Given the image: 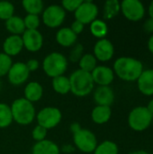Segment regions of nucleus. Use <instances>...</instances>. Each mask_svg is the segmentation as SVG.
<instances>
[{"instance_id": "nucleus-1", "label": "nucleus", "mask_w": 153, "mask_h": 154, "mask_svg": "<svg viewBox=\"0 0 153 154\" xmlns=\"http://www.w3.org/2000/svg\"><path fill=\"white\" fill-rule=\"evenodd\" d=\"M143 71L141 60L132 57H120L114 63V72L124 81H135Z\"/></svg>"}, {"instance_id": "nucleus-2", "label": "nucleus", "mask_w": 153, "mask_h": 154, "mask_svg": "<svg viewBox=\"0 0 153 154\" xmlns=\"http://www.w3.org/2000/svg\"><path fill=\"white\" fill-rule=\"evenodd\" d=\"M69 79L70 92L77 97H86L89 95L94 89V81L91 73L83 71L81 69L75 70Z\"/></svg>"}, {"instance_id": "nucleus-3", "label": "nucleus", "mask_w": 153, "mask_h": 154, "mask_svg": "<svg viewBox=\"0 0 153 154\" xmlns=\"http://www.w3.org/2000/svg\"><path fill=\"white\" fill-rule=\"evenodd\" d=\"M11 111L13 120L21 125H30L32 123L36 116L32 103L26 100L24 97L15 99L11 106Z\"/></svg>"}, {"instance_id": "nucleus-4", "label": "nucleus", "mask_w": 153, "mask_h": 154, "mask_svg": "<svg viewBox=\"0 0 153 154\" xmlns=\"http://www.w3.org/2000/svg\"><path fill=\"white\" fill-rule=\"evenodd\" d=\"M68 68L66 57L60 52H51L47 55L42 62V69L45 74L52 79L62 76Z\"/></svg>"}, {"instance_id": "nucleus-5", "label": "nucleus", "mask_w": 153, "mask_h": 154, "mask_svg": "<svg viewBox=\"0 0 153 154\" xmlns=\"http://www.w3.org/2000/svg\"><path fill=\"white\" fill-rule=\"evenodd\" d=\"M153 116L146 106L134 107L128 116V125L135 132L145 131L152 123Z\"/></svg>"}, {"instance_id": "nucleus-6", "label": "nucleus", "mask_w": 153, "mask_h": 154, "mask_svg": "<svg viewBox=\"0 0 153 154\" xmlns=\"http://www.w3.org/2000/svg\"><path fill=\"white\" fill-rule=\"evenodd\" d=\"M73 141L76 147L82 152H93L97 146V140L94 133L87 129L79 128L74 132Z\"/></svg>"}, {"instance_id": "nucleus-7", "label": "nucleus", "mask_w": 153, "mask_h": 154, "mask_svg": "<svg viewBox=\"0 0 153 154\" xmlns=\"http://www.w3.org/2000/svg\"><path fill=\"white\" fill-rule=\"evenodd\" d=\"M61 112L53 106H47L42 108L37 114L38 125L44 127L46 130L56 127L61 121Z\"/></svg>"}, {"instance_id": "nucleus-8", "label": "nucleus", "mask_w": 153, "mask_h": 154, "mask_svg": "<svg viewBox=\"0 0 153 154\" xmlns=\"http://www.w3.org/2000/svg\"><path fill=\"white\" fill-rule=\"evenodd\" d=\"M66 18V11L59 5H50L42 12V22L50 28H57Z\"/></svg>"}, {"instance_id": "nucleus-9", "label": "nucleus", "mask_w": 153, "mask_h": 154, "mask_svg": "<svg viewBox=\"0 0 153 154\" xmlns=\"http://www.w3.org/2000/svg\"><path fill=\"white\" fill-rule=\"evenodd\" d=\"M120 6L124 16L133 22L142 20L145 14V7L139 0H124Z\"/></svg>"}, {"instance_id": "nucleus-10", "label": "nucleus", "mask_w": 153, "mask_h": 154, "mask_svg": "<svg viewBox=\"0 0 153 154\" xmlns=\"http://www.w3.org/2000/svg\"><path fill=\"white\" fill-rule=\"evenodd\" d=\"M98 14V7L92 1H83L78 8L75 11L77 21L85 24H90L95 21Z\"/></svg>"}, {"instance_id": "nucleus-11", "label": "nucleus", "mask_w": 153, "mask_h": 154, "mask_svg": "<svg viewBox=\"0 0 153 154\" xmlns=\"http://www.w3.org/2000/svg\"><path fill=\"white\" fill-rule=\"evenodd\" d=\"M23 48L31 52L40 51L43 44V37L38 30H25L22 34Z\"/></svg>"}, {"instance_id": "nucleus-12", "label": "nucleus", "mask_w": 153, "mask_h": 154, "mask_svg": "<svg viewBox=\"0 0 153 154\" xmlns=\"http://www.w3.org/2000/svg\"><path fill=\"white\" fill-rule=\"evenodd\" d=\"M9 82L14 86H20L23 84L30 76V71L28 70L25 63L23 62H15L13 63L8 73Z\"/></svg>"}, {"instance_id": "nucleus-13", "label": "nucleus", "mask_w": 153, "mask_h": 154, "mask_svg": "<svg viewBox=\"0 0 153 154\" xmlns=\"http://www.w3.org/2000/svg\"><path fill=\"white\" fill-rule=\"evenodd\" d=\"M115 53V48L111 41L104 38L100 39L96 42L94 46V56L96 60H100L102 62H106L110 60Z\"/></svg>"}, {"instance_id": "nucleus-14", "label": "nucleus", "mask_w": 153, "mask_h": 154, "mask_svg": "<svg viewBox=\"0 0 153 154\" xmlns=\"http://www.w3.org/2000/svg\"><path fill=\"white\" fill-rule=\"evenodd\" d=\"M94 83L98 86H109L115 79L114 70L106 66H96L91 72Z\"/></svg>"}, {"instance_id": "nucleus-15", "label": "nucleus", "mask_w": 153, "mask_h": 154, "mask_svg": "<svg viewBox=\"0 0 153 154\" xmlns=\"http://www.w3.org/2000/svg\"><path fill=\"white\" fill-rule=\"evenodd\" d=\"M94 100L97 106H110L115 100V93L109 86H99L94 92Z\"/></svg>"}, {"instance_id": "nucleus-16", "label": "nucleus", "mask_w": 153, "mask_h": 154, "mask_svg": "<svg viewBox=\"0 0 153 154\" xmlns=\"http://www.w3.org/2000/svg\"><path fill=\"white\" fill-rule=\"evenodd\" d=\"M23 43L22 36L20 35H10L5 40L3 43L4 53L9 57L16 56L23 51Z\"/></svg>"}, {"instance_id": "nucleus-17", "label": "nucleus", "mask_w": 153, "mask_h": 154, "mask_svg": "<svg viewBox=\"0 0 153 154\" xmlns=\"http://www.w3.org/2000/svg\"><path fill=\"white\" fill-rule=\"evenodd\" d=\"M138 88L144 96L153 95V69H143L137 79Z\"/></svg>"}, {"instance_id": "nucleus-18", "label": "nucleus", "mask_w": 153, "mask_h": 154, "mask_svg": "<svg viewBox=\"0 0 153 154\" xmlns=\"http://www.w3.org/2000/svg\"><path fill=\"white\" fill-rule=\"evenodd\" d=\"M77 39L78 35H76L69 27H63L56 33V42L63 47L74 46Z\"/></svg>"}, {"instance_id": "nucleus-19", "label": "nucleus", "mask_w": 153, "mask_h": 154, "mask_svg": "<svg viewBox=\"0 0 153 154\" xmlns=\"http://www.w3.org/2000/svg\"><path fill=\"white\" fill-rule=\"evenodd\" d=\"M43 95L42 86L35 81L30 82L26 85L24 88V98L31 103L39 101Z\"/></svg>"}, {"instance_id": "nucleus-20", "label": "nucleus", "mask_w": 153, "mask_h": 154, "mask_svg": "<svg viewBox=\"0 0 153 154\" xmlns=\"http://www.w3.org/2000/svg\"><path fill=\"white\" fill-rule=\"evenodd\" d=\"M32 154H60V148L55 143L45 139L34 144Z\"/></svg>"}, {"instance_id": "nucleus-21", "label": "nucleus", "mask_w": 153, "mask_h": 154, "mask_svg": "<svg viewBox=\"0 0 153 154\" xmlns=\"http://www.w3.org/2000/svg\"><path fill=\"white\" fill-rule=\"evenodd\" d=\"M112 116V110L110 106H96L91 113V118L94 123L97 125H104L109 121Z\"/></svg>"}, {"instance_id": "nucleus-22", "label": "nucleus", "mask_w": 153, "mask_h": 154, "mask_svg": "<svg viewBox=\"0 0 153 154\" xmlns=\"http://www.w3.org/2000/svg\"><path fill=\"white\" fill-rule=\"evenodd\" d=\"M5 28L9 32L12 33V35H20V36L26 30L24 26L23 19L17 15H14L10 19L5 21Z\"/></svg>"}, {"instance_id": "nucleus-23", "label": "nucleus", "mask_w": 153, "mask_h": 154, "mask_svg": "<svg viewBox=\"0 0 153 154\" xmlns=\"http://www.w3.org/2000/svg\"><path fill=\"white\" fill-rule=\"evenodd\" d=\"M52 88L54 91L60 95H66L70 92L69 79L65 76H59L52 79Z\"/></svg>"}, {"instance_id": "nucleus-24", "label": "nucleus", "mask_w": 153, "mask_h": 154, "mask_svg": "<svg viewBox=\"0 0 153 154\" xmlns=\"http://www.w3.org/2000/svg\"><path fill=\"white\" fill-rule=\"evenodd\" d=\"M121 11L120 2L117 0H108L105 3L103 16L106 20H110L115 17Z\"/></svg>"}, {"instance_id": "nucleus-25", "label": "nucleus", "mask_w": 153, "mask_h": 154, "mask_svg": "<svg viewBox=\"0 0 153 154\" xmlns=\"http://www.w3.org/2000/svg\"><path fill=\"white\" fill-rule=\"evenodd\" d=\"M90 32L95 37L99 38V40L104 39L108 32V26L106 22L96 19L90 23Z\"/></svg>"}, {"instance_id": "nucleus-26", "label": "nucleus", "mask_w": 153, "mask_h": 154, "mask_svg": "<svg viewBox=\"0 0 153 154\" xmlns=\"http://www.w3.org/2000/svg\"><path fill=\"white\" fill-rule=\"evenodd\" d=\"M23 6L28 14L38 15L43 12V2L41 0H23Z\"/></svg>"}, {"instance_id": "nucleus-27", "label": "nucleus", "mask_w": 153, "mask_h": 154, "mask_svg": "<svg viewBox=\"0 0 153 154\" xmlns=\"http://www.w3.org/2000/svg\"><path fill=\"white\" fill-rule=\"evenodd\" d=\"M96 61L97 60L93 54H89V53L85 54L82 56V58L78 61L79 69L86 71V72H88V73H91L96 69V67L97 66Z\"/></svg>"}, {"instance_id": "nucleus-28", "label": "nucleus", "mask_w": 153, "mask_h": 154, "mask_svg": "<svg viewBox=\"0 0 153 154\" xmlns=\"http://www.w3.org/2000/svg\"><path fill=\"white\" fill-rule=\"evenodd\" d=\"M13 121L11 106L6 104L0 103V128L8 127Z\"/></svg>"}, {"instance_id": "nucleus-29", "label": "nucleus", "mask_w": 153, "mask_h": 154, "mask_svg": "<svg viewBox=\"0 0 153 154\" xmlns=\"http://www.w3.org/2000/svg\"><path fill=\"white\" fill-rule=\"evenodd\" d=\"M119 149L115 143L112 141H105L97 144L94 154H118Z\"/></svg>"}, {"instance_id": "nucleus-30", "label": "nucleus", "mask_w": 153, "mask_h": 154, "mask_svg": "<svg viewBox=\"0 0 153 154\" xmlns=\"http://www.w3.org/2000/svg\"><path fill=\"white\" fill-rule=\"evenodd\" d=\"M14 15V6L7 1L0 2V19L6 21Z\"/></svg>"}, {"instance_id": "nucleus-31", "label": "nucleus", "mask_w": 153, "mask_h": 154, "mask_svg": "<svg viewBox=\"0 0 153 154\" xmlns=\"http://www.w3.org/2000/svg\"><path fill=\"white\" fill-rule=\"evenodd\" d=\"M12 65H13V61L11 57L5 54L4 52L0 53V78L7 75Z\"/></svg>"}, {"instance_id": "nucleus-32", "label": "nucleus", "mask_w": 153, "mask_h": 154, "mask_svg": "<svg viewBox=\"0 0 153 154\" xmlns=\"http://www.w3.org/2000/svg\"><path fill=\"white\" fill-rule=\"evenodd\" d=\"M23 23L26 30H37V28L40 26L41 21L39 15L27 14L23 18Z\"/></svg>"}, {"instance_id": "nucleus-33", "label": "nucleus", "mask_w": 153, "mask_h": 154, "mask_svg": "<svg viewBox=\"0 0 153 154\" xmlns=\"http://www.w3.org/2000/svg\"><path fill=\"white\" fill-rule=\"evenodd\" d=\"M84 51V47L81 43L75 44L72 48V50L69 52V60L72 62H77L79 61L80 59L82 58V54Z\"/></svg>"}, {"instance_id": "nucleus-34", "label": "nucleus", "mask_w": 153, "mask_h": 154, "mask_svg": "<svg viewBox=\"0 0 153 154\" xmlns=\"http://www.w3.org/2000/svg\"><path fill=\"white\" fill-rule=\"evenodd\" d=\"M47 131L44 127L41 126V125H36L33 130H32V138L33 140H35L37 143L38 142H41V141H44L46 136H47Z\"/></svg>"}, {"instance_id": "nucleus-35", "label": "nucleus", "mask_w": 153, "mask_h": 154, "mask_svg": "<svg viewBox=\"0 0 153 154\" xmlns=\"http://www.w3.org/2000/svg\"><path fill=\"white\" fill-rule=\"evenodd\" d=\"M83 0H64L61 3V6L65 11L74 12L78 8Z\"/></svg>"}, {"instance_id": "nucleus-36", "label": "nucleus", "mask_w": 153, "mask_h": 154, "mask_svg": "<svg viewBox=\"0 0 153 154\" xmlns=\"http://www.w3.org/2000/svg\"><path fill=\"white\" fill-rule=\"evenodd\" d=\"M69 28L72 30V32H73L76 35H78V33H80V32H83V30H84V24H83L82 23H80V22H78V21H77V20H75V21L72 23V24H71V26H70Z\"/></svg>"}, {"instance_id": "nucleus-37", "label": "nucleus", "mask_w": 153, "mask_h": 154, "mask_svg": "<svg viewBox=\"0 0 153 154\" xmlns=\"http://www.w3.org/2000/svg\"><path fill=\"white\" fill-rule=\"evenodd\" d=\"M28 70L30 72H32V71H35L38 68H39V61L37 60H34V59H32V60H29L26 63H25Z\"/></svg>"}, {"instance_id": "nucleus-38", "label": "nucleus", "mask_w": 153, "mask_h": 154, "mask_svg": "<svg viewBox=\"0 0 153 154\" xmlns=\"http://www.w3.org/2000/svg\"><path fill=\"white\" fill-rule=\"evenodd\" d=\"M144 30L147 32H153V19L149 18L144 23Z\"/></svg>"}, {"instance_id": "nucleus-39", "label": "nucleus", "mask_w": 153, "mask_h": 154, "mask_svg": "<svg viewBox=\"0 0 153 154\" xmlns=\"http://www.w3.org/2000/svg\"><path fill=\"white\" fill-rule=\"evenodd\" d=\"M148 49L153 54V34L150 37V39L148 41Z\"/></svg>"}, {"instance_id": "nucleus-40", "label": "nucleus", "mask_w": 153, "mask_h": 154, "mask_svg": "<svg viewBox=\"0 0 153 154\" xmlns=\"http://www.w3.org/2000/svg\"><path fill=\"white\" fill-rule=\"evenodd\" d=\"M146 107H147V109L149 110V112L153 116V99H151V100L149 102V104H148V106H147Z\"/></svg>"}, {"instance_id": "nucleus-41", "label": "nucleus", "mask_w": 153, "mask_h": 154, "mask_svg": "<svg viewBox=\"0 0 153 154\" xmlns=\"http://www.w3.org/2000/svg\"><path fill=\"white\" fill-rule=\"evenodd\" d=\"M149 14H150V18L153 19V1L151 2L149 5Z\"/></svg>"}, {"instance_id": "nucleus-42", "label": "nucleus", "mask_w": 153, "mask_h": 154, "mask_svg": "<svg viewBox=\"0 0 153 154\" xmlns=\"http://www.w3.org/2000/svg\"><path fill=\"white\" fill-rule=\"evenodd\" d=\"M130 154H150L148 152L146 151H142V150H140V151H135V152H133Z\"/></svg>"}, {"instance_id": "nucleus-43", "label": "nucleus", "mask_w": 153, "mask_h": 154, "mask_svg": "<svg viewBox=\"0 0 153 154\" xmlns=\"http://www.w3.org/2000/svg\"><path fill=\"white\" fill-rule=\"evenodd\" d=\"M1 88H2V84H1V80H0V91H1Z\"/></svg>"}, {"instance_id": "nucleus-44", "label": "nucleus", "mask_w": 153, "mask_h": 154, "mask_svg": "<svg viewBox=\"0 0 153 154\" xmlns=\"http://www.w3.org/2000/svg\"><path fill=\"white\" fill-rule=\"evenodd\" d=\"M151 124H152V125H153V117H152V123H151Z\"/></svg>"}, {"instance_id": "nucleus-45", "label": "nucleus", "mask_w": 153, "mask_h": 154, "mask_svg": "<svg viewBox=\"0 0 153 154\" xmlns=\"http://www.w3.org/2000/svg\"><path fill=\"white\" fill-rule=\"evenodd\" d=\"M25 154H32V153H25Z\"/></svg>"}]
</instances>
